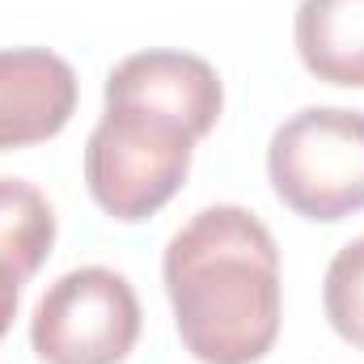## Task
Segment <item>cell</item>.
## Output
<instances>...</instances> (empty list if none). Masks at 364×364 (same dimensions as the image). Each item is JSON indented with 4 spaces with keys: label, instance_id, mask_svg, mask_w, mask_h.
<instances>
[{
    "label": "cell",
    "instance_id": "cell-2",
    "mask_svg": "<svg viewBox=\"0 0 364 364\" xmlns=\"http://www.w3.org/2000/svg\"><path fill=\"white\" fill-rule=\"evenodd\" d=\"M267 178L279 203L305 220L335 225L364 212V110L305 106L267 144Z\"/></svg>",
    "mask_w": 364,
    "mask_h": 364
},
{
    "label": "cell",
    "instance_id": "cell-4",
    "mask_svg": "<svg viewBox=\"0 0 364 364\" xmlns=\"http://www.w3.org/2000/svg\"><path fill=\"white\" fill-rule=\"evenodd\" d=\"M140 296L110 267L64 272L34 305L30 348L43 364H123L140 339Z\"/></svg>",
    "mask_w": 364,
    "mask_h": 364
},
{
    "label": "cell",
    "instance_id": "cell-10",
    "mask_svg": "<svg viewBox=\"0 0 364 364\" xmlns=\"http://www.w3.org/2000/svg\"><path fill=\"white\" fill-rule=\"evenodd\" d=\"M21 275L13 272L4 259H0V339L9 335V326H13V318H17V301H21Z\"/></svg>",
    "mask_w": 364,
    "mask_h": 364
},
{
    "label": "cell",
    "instance_id": "cell-1",
    "mask_svg": "<svg viewBox=\"0 0 364 364\" xmlns=\"http://www.w3.org/2000/svg\"><path fill=\"white\" fill-rule=\"evenodd\" d=\"M174 331L199 364H259L279 339L284 284L272 229L237 203L195 212L161 259Z\"/></svg>",
    "mask_w": 364,
    "mask_h": 364
},
{
    "label": "cell",
    "instance_id": "cell-3",
    "mask_svg": "<svg viewBox=\"0 0 364 364\" xmlns=\"http://www.w3.org/2000/svg\"><path fill=\"white\" fill-rule=\"evenodd\" d=\"M191 157V132L140 110H106L85 144V186L110 220L140 225L182 191Z\"/></svg>",
    "mask_w": 364,
    "mask_h": 364
},
{
    "label": "cell",
    "instance_id": "cell-7",
    "mask_svg": "<svg viewBox=\"0 0 364 364\" xmlns=\"http://www.w3.org/2000/svg\"><path fill=\"white\" fill-rule=\"evenodd\" d=\"M292 38L309 77L364 90V0H301Z\"/></svg>",
    "mask_w": 364,
    "mask_h": 364
},
{
    "label": "cell",
    "instance_id": "cell-8",
    "mask_svg": "<svg viewBox=\"0 0 364 364\" xmlns=\"http://www.w3.org/2000/svg\"><path fill=\"white\" fill-rule=\"evenodd\" d=\"M55 246V208L26 178H0V259L21 275L38 272Z\"/></svg>",
    "mask_w": 364,
    "mask_h": 364
},
{
    "label": "cell",
    "instance_id": "cell-9",
    "mask_svg": "<svg viewBox=\"0 0 364 364\" xmlns=\"http://www.w3.org/2000/svg\"><path fill=\"white\" fill-rule=\"evenodd\" d=\"M322 309L331 331L364 352V233L331 259L322 284Z\"/></svg>",
    "mask_w": 364,
    "mask_h": 364
},
{
    "label": "cell",
    "instance_id": "cell-6",
    "mask_svg": "<svg viewBox=\"0 0 364 364\" xmlns=\"http://www.w3.org/2000/svg\"><path fill=\"white\" fill-rule=\"evenodd\" d=\"M77 68L47 47L0 51V153L30 149L68 127L77 114Z\"/></svg>",
    "mask_w": 364,
    "mask_h": 364
},
{
    "label": "cell",
    "instance_id": "cell-5",
    "mask_svg": "<svg viewBox=\"0 0 364 364\" xmlns=\"http://www.w3.org/2000/svg\"><path fill=\"white\" fill-rule=\"evenodd\" d=\"M102 97L106 110H140L203 140L220 119L225 85L203 55L153 47L119 60L106 77Z\"/></svg>",
    "mask_w": 364,
    "mask_h": 364
}]
</instances>
